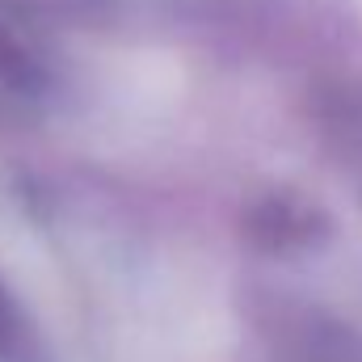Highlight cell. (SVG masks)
Returning a JSON list of instances; mask_svg holds the SVG:
<instances>
[{
	"instance_id": "cell-1",
	"label": "cell",
	"mask_w": 362,
	"mask_h": 362,
	"mask_svg": "<svg viewBox=\"0 0 362 362\" xmlns=\"http://www.w3.org/2000/svg\"><path fill=\"white\" fill-rule=\"evenodd\" d=\"M0 81H4V85H34V81H38L34 64L17 51V42H8L4 34H0Z\"/></svg>"
},
{
	"instance_id": "cell-2",
	"label": "cell",
	"mask_w": 362,
	"mask_h": 362,
	"mask_svg": "<svg viewBox=\"0 0 362 362\" xmlns=\"http://www.w3.org/2000/svg\"><path fill=\"white\" fill-rule=\"evenodd\" d=\"M13 341V308H8V299L0 295V350Z\"/></svg>"
}]
</instances>
